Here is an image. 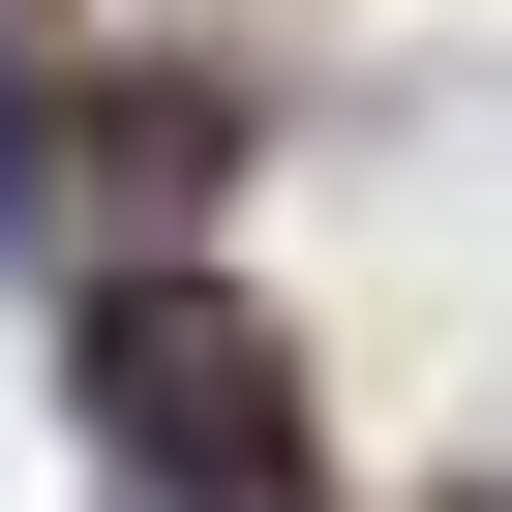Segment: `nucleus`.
Returning a JSON list of instances; mask_svg holds the SVG:
<instances>
[{
    "mask_svg": "<svg viewBox=\"0 0 512 512\" xmlns=\"http://www.w3.org/2000/svg\"><path fill=\"white\" fill-rule=\"evenodd\" d=\"M61 392H91V452H121L151 512H302V452H332V422H302V332L241 302L211 241H181V272H91V302H61Z\"/></svg>",
    "mask_w": 512,
    "mask_h": 512,
    "instance_id": "1",
    "label": "nucleus"
},
{
    "mask_svg": "<svg viewBox=\"0 0 512 512\" xmlns=\"http://www.w3.org/2000/svg\"><path fill=\"white\" fill-rule=\"evenodd\" d=\"M211 181H241V91L211 61H31V211L91 241V272H181V241H211Z\"/></svg>",
    "mask_w": 512,
    "mask_h": 512,
    "instance_id": "2",
    "label": "nucleus"
}]
</instances>
